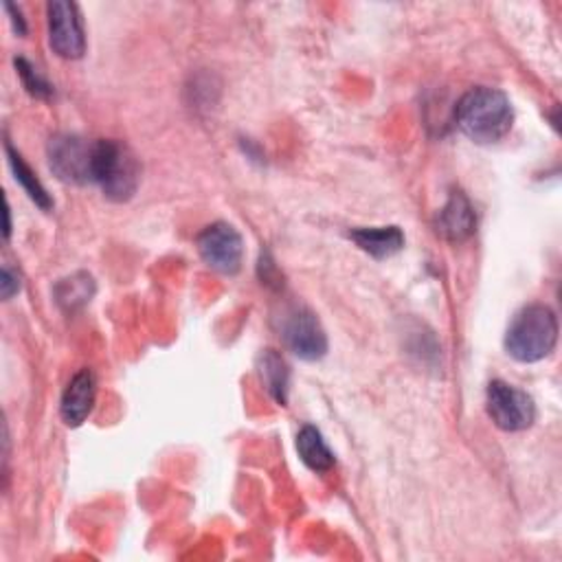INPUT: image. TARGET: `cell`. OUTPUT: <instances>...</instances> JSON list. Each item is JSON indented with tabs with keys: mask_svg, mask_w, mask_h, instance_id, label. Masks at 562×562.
I'll use <instances>...</instances> for the list:
<instances>
[{
	"mask_svg": "<svg viewBox=\"0 0 562 562\" xmlns=\"http://www.w3.org/2000/svg\"><path fill=\"white\" fill-rule=\"evenodd\" d=\"M297 452L301 461L314 472H328L334 466V452L325 444L323 435L314 426H303L297 435Z\"/></svg>",
	"mask_w": 562,
	"mask_h": 562,
	"instance_id": "cell-13",
	"label": "cell"
},
{
	"mask_svg": "<svg viewBox=\"0 0 562 562\" xmlns=\"http://www.w3.org/2000/svg\"><path fill=\"white\" fill-rule=\"evenodd\" d=\"M284 341L303 360H319L328 352V336L314 312L293 308L284 321Z\"/></svg>",
	"mask_w": 562,
	"mask_h": 562,
	"instance_id": "cell-8",
	"label": "cell"
},
{
	"mask_svg": "<svg viewBox=\"0 0 562 562\" xmlns=\"http://www.w3.org/2000/svg\"><path fill=\"white\" fill-rule=\"evenodd\" d=\"M19 290H21V275L10 266H3V275H0V295H3L5 301H10Z\"/></svg>",
	"mask_w": 562,
	"mask_h": 562,
	"instance_id": "cell-17",
	"label": "cell"
},
{
	"mask_svg": "<svg viewBox=\"0 0 562 562\" xmlns=\"http://www.w3.org/2000/svg\"><path fill=\"white\" fill-rule=\"evenodd\" d=\"M95 148L98 144H89L78 135L54 137L47 148L51 172L65 183H76V185L93 183Z\"/></svg>",
	"mask_w": 562,
	"mask_h": 562,
	"instance_id": "cell-4",
	"label": "cell"
},
{
	"mask_svg": "<svg viewBox=\"0 0 562 562\" xmlns=\"http://www.w3.org/2000/svg\"><path fill=\"white\" fill-rule=\"evenodd\" d=\"M352 240L358 244L360 251L376 260L391 257L402 251L404 246V233L400 227H367L352 231Z\"/></svg>",
	"mask_w": 562,
	"mask_h": 562,
	"instance_id": "cell-11",
	"label": "cell"
},
{
	"mask_svg": "<svg viewBox=\"0 0 562 562\" xmlns=\"http://www.w3.org/2000/svg\"><path fill=\"white\" fill-rule=\"evenodd\" d=\"M457 128L474 144L501 141L514 124V111L505 93L488 87L468 91L455 108Z\"/></svg>",
	"mask_w": 562,
	"mask_h": 562,
	"instance_id": "cell-1",
	"label": "cell"
},
{
	"mask_svg": "<svg viewBox=\"0 0 562 562\" xmlns=\"http://www.w3.org/2000/svg\"><path fill=\"white\" fill-rule=\"evenodd\" d=\"M95 295V282L87 273H76L67 279H60L56 286V299L60 308L67 312H76L82 306H87Z\"/></svg>",
	"mask_w": 562,
	"mask_h": 562,
	"instance_id": "cell-15",
	"label": "cell"
},
{
	"mask_svg": "<svg viewBox=\"0 0 562 562\" xmlns=\"http://www.w3.org/2000/svg\"><path fill=\"white\" fill-rule=\"evenodd\" d=\"M49 14V45L54 54L65 60H80L87 54L84 23L80 8L69 0H56L47 8Z\"/></svg>",
	"mask_w": 562,
	"mask_h": 562,
	"instance_id": "cell-6",
	"label": "cell"
},
{
	"mask_svg": "<svg viewBox=\"0 0 562 562\" xmlns=\"http://www.w3.org/2000/svg\"><path fill=\"white\" fill-rule=\"evenodd\" d=\"M5 12L8 14H12V23H14V30L19 32V36H25L27 34V27H25V21H23V14H21V10L16 8V5H5Z\"/></svg>",
	"mask_w": 562,
	"mask_h": 562,
	"instance_id": "cell-18",
	"label": "cell"
},
{
	"mask_svg": "<svg viewBox=\"0 0 562 562\" xmlns=\"http://www.w3.org/2000/svg\"><path fill=\"white\" fill-rule=\"evenodd\" d=\"M198 253L209 268L222 275H236L244 260V242L231 225L216 222L198 236Z\"/></svg>",
	"mask_w": 562,
	"mask_h": 562,
	"instance_id": "cell-7",
	"label": "cell"
},
{
	"mask_svg": "<svg viewBox=\"0 0 562 562\" xmlns=\"http://www.w3.org/2000/svg\"><path fill=\"white\" fill-rule=\"evenodd\" d=\"M485 406H488L490 420L501 431H507V433L525 431L536 420L534 400L525 391H520L503 380L490 382L488 393H485Z\"/></svg>",
	"mask_w": 562,
	"mask_h": 562,
	"instance_id": "cell-5",
	"label": "cell"
},
{
	"mask_svg": "<svg viewBox=\"0 0 562 562\" xmlns=\"http://www.w3.org/2000/svg\"><path fill=\"white\" fill-rule=\"evenodd\" d=\"M257 369L268 393L275 398V402L284 406L288 402V389H290V369L286 360L275 349H266L260 354Z\"/></svg>",
	"mask_w": 562,
	"mask_h": 562,
	"instance_id": "cell-12",
	"label": "cell"
},
{
	"mask_svg": "<svg viewBox=\"0 0 562 562\" xmlns=\"http://www.w3.org/2000/svg\"><path fill=\"white\" fill-rule=\"evenodd\" d=\"M477 231V216L461 192H452L437 216V233L448 242H463Z\"/></svg>",
	"mask_w": 562,
	"mask_h": 562,
	"instance_id": "cell-10",
	"label": "cell"
},
{
	"mask_svg": "<svg viewBox=\"0 0 562 562\" xmlns=\"http://www.w3.org/2000/svg\"><path fill=\"white\" fill-rule=\"evenodd\" d=\"M141 181V168L135 154L117 141H98L93 183H98L106 198L126 203L135 196Z\"/></svg>",
	"mask_w": 562,
	"mask_h": 562,
	"instance_id": "cell-3",
	"label": "cell"
},
{
	"mask_svg": "<svg viewBox=\"0 0 562 562\" xmlns=\"http://www.w3.org/2000/svg\"><path fill=\"white\" fill-rule=\"evenodd\" d=\"M558 343V319L549 306L534 303L523 308L507 328L505 352L518 363L547 358Z\"/></svg>",
	"mask_w": 562,
	"mask_h": 562,
	"instance_id": "cell-2",
	"label": "cell"
},
{
	"mask_svg": "<svg viewBox=\"0 0 562 562\" xmlns=\"http://www.w3.org/2000/svg\"><path fill=\"white\" fill-rule=\"evenodd\" d=\"M14 65H16V71H19L30 95H34L38 100H49L54 95V87L45 80V76L32 62H27L25 58H19Z\"/></svg>",
	"mask_w": 562,
	"mask_h": 562,
	"instance_id": "cell-16",
	"label": "cell"
},
{
	"mask_svg": "<svg viewBox=\"0 0 562 562\" xmlns=\"http://www.w3.org/2000/svg\"><path fill=\"white\" fill-rule=\"evenodd\" d=\"M95 395H98V382L91 369H82L71 378V382L65 389L62 406H60L62 420L67 422V426H82L89 420L95 406Z\"/></svg>",
	"mask_w": 562,
	"mask_h": 562,
	"instance_id": "cell-9",
	"label": "cell"
},
{
	"mask_svg": "<svg viewBox=\"0 0 562 562\" xmlns=\"http://www.w3.org/2000/svg\"><path fill=\"white\" fill-rule=\"evenodd\" d=\"M5 152H8V159H10V168L14 172V179L16 183L27 192V196L45 211H49L54 207V200L51 196L47 194V190L43 187V183L38 181V176L34 174V170L23 161V157L12 148V144H5Z\"/></svg>",
	"mask_w": 562,
	"mask_h": 562,
	"instance_id": "cell-14",
	"label": "cell"
}]
</instances>
